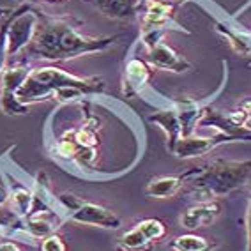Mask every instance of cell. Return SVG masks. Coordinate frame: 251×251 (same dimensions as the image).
<instances>
[{
	"label": "cell",
	"instance_id": "obj_12",
	"mask_svg": "<svg viewBox=\"0 0 251 251\" xmlns=\"http://www.w3.org/2000/svg\"><path fill=\"white\" fill-rule=\"evenodd\" d=\"M151 121L157 122V124L166 131V135L170 138V145H168V147H170V151H172V147H174L175 142L180 138V133H182L179 117L175 115V112H172V110H165V112H159L151 117Z\"/></svg>",
	"mask_w": 251,
	"mask_h": 251
},
{
	"label": "cell",
	"instance_id": "obj_4",
	"mask_svg": "<svg viewBox=\"0 0 251 251\" xmlns=\"http://www.w3.org/2000/svg\"><path fill=\"white\" fill-rule=\"evenodd\" d=\"M37 20H39L37 14L28 7H22L16 11L9 25V32H7V55L18 53L20 50L30 45L34 32H36Z\"/></svg>",
	"mask_w": 251,
	"mask_h": 251
},
{
	"label": "cell",
	"instance_id": "obj_6",
	"mask_svg": "<svg viewBox=\"0 0 251 251\" xmlns=\"http://www.w3.org/2000/svg\"><path fill=\"white\" fill-rule=\"evenodd\" d=\"M73 221L87 225H96V226H103V228H119L121 220L117 218L113 212H110L104 207H99L96 203H78L76 209H73L71 214Z\"/></svg>",
	"mask_w": 251,
	"mask_h": 251
},
{
	"label": "cell",
	"instance_id": "obj_19",
	"mask_svg": "<svg viewBox=\"0 0 251 251\" xmlns=\"http://www.w3.org/2000/svg\"><path fill=\"white\" fill-rule=\"evenodd\" d=\"M41 251H66V246H64L62 239L58 237V235H55V233H51V235L43 239Z\"/></svg>",
	"mask_w": 251,
	"mask_h": 251
},
{
	"label": "cell",
	"instance_id": "obj_18",
	"mask_svg": "<svg viewBox=\"0 0 251 251\" xmlns=\"http://www.w3.org/2000/svg\"><path fill=\"white\" fill-rule=\"evenodd\" d=\"M13 203L16 211L22 212V214H27L32 207V195L27 189H16L13 193Z\"/></svg>",
	"mask_w": 251,
	"mask_h": 251
},
{
	"label": "cell",
	"instance_id": "obj_8",
	"mask_svg": "<svg viewBox=\"0 0 251 251\" xmlns=\"http://www.w3.org/2000/svg\"><path fill=\"white\" fill-rule=\"evenodd\" d=\"M220 212H221L220 203H214V202L200 203V205L189 207L188 211L180 216V223H182L184 228L188 230L200 228V226L211 225L220 216Z\"/></svg>",
	"mask_w": 251,
	"mask_h": 251
},
{
	"label": "cell",
	"instance_id": "obj_15",
	"mask_svg": "<svg viewBox=\"0 0 251 251\" xmlns=\"http://www.w3.org/2000/svg\"><path fill=\"white\" fill-rule=\"evenodd\" d=\"M149 239L145 237V233L142 232L138 225H136L135 228L129 230L127 233H124L119 242V251H140V250H145L149 244Z\"/></svg>",
	"mask_w": 251,
	"mask_h": 251
},
{
	"label": "cell",
	"instance_id": "obj_14",
	"mask_svg": "<svg viewBox=\"0 0 251 251\" xmlns=\"http://www.w3.org/2000/svg\"><path fill=\"white\" fill-rule=\"evenodd\" d=\"M172 248L175 251H211L212 246L207 239L188 233V235H179V237L175 239L172 242Z\"/></svg>",
	"mask_w": 251,
	"mask_h": 251
},
{
	"label": "cell",
	"instance_id": "obj_2",
	"mask_svg": "<svg viewBox=\"0 0 251 251\" xmlns=\"http://www.w3.org/2000/svg\"><path fill=\"white\" fill-rule=\"evenodd\" d=\"M66 89H76L80 92H99L103 90L101 78H78L57 68L32 69L25 78L20 89L16 90L18 103L25 104L36 103L46 99L50 94L57 96Z\"/></svg>",
	"mask_w": 251,
	"mask_h": 251
},
{
	"label": "cell",
	"instance_id": "obj_13",
	"mask_svg": "<svg viewBox=\"0 0 251 251\" xmlns=\"http://www.w3.org/2000/svg\"><path fill=\"white\" fill-rule=\"evenodd\" d=\"M180 177H159V179L149 182L145 193L152 198H168L180 188Z\"/></svg>",
	"mask_w": 251,
	"mask_h": 251
},
{
	"label": "cell",
	"instance_id": "obj_10",
	"mask_svg": "<svg viewBox=\"0 0 251 251\" xmlns=\"http://www.w3.org/2000/svg\"><path fill=\"white\" fill-rule=\"evenodd\" d=\"M149 76H151V71L145 66V62H142L140 58H131L129 62H127V66H126L124 92H127V94L138 92L149 81Z\"/></svg>",
	"mask_w": 251,
	"mask_h": 251
},
{
	"label": "cell",
	"instance_id": "obj_5",
	"mask_svg": "<svg viewBox=\"0 0 251 251\" xmlns=\"http://www.w3.org/2000/svg\"><path fill=\"white\" fill-rule=\"evenodd\" d=\"M30 69L27 68H9L2 73V110L9 115H16V113H25L28 106L18 103L16 99V90L20 89L25 78L28 76Z\"/></svg>",
	"mask_w": 251,
	"mask_h": 251
},
{
	"label": "cell",
	"instance_id": "obj_16",
	"mask_svg": "<svg viewBox=\"0 0 251 251\" xmlns=\"http://www.w3.org/2000/svg\"><path fill=\"white\" fill-rule=\"evenodd\" d=\"M14 14H16V11L0 14V75L4 73V62L5 55H7V32H9V25L13 22Z\"/></svg>",
	"mask_w": 251,
	"mask_h": 251
},
{
	"label": "cell",
	"instance_id": "obj_20",
	"mask_svg": "<svg viewBox=\"0 0 251 251\" xmlns=\"http://www.w3.org/2000/svg\"><path fill=\"white\" fill-rule=\"evenodd\" d=\"M0 251H22L14 242H0Z\"/></svg>",
	"mask_w": 251,
	"mask_h": 251
},
{
	"label": "cell",
	"instance_id": "obj_11",
	"mask_svg": "<svg viewBox=\"0 0 251 251\" xmlns=\"http://www.w3.org/2000/svg\"><path fill=\"white\" fill-rule=\"evenodd\" d=\"M94 2L110 18H126L140 7V0H94Z\"/></svg>",
	"mask_w": 251,
	"mask_h": 251
},
{
	"label": "cell",
	"instance_id": "obj_17",
	"mask_svg": "<svg viewBox=\"0 0 251 251\" xmlns=\"http://www.w3.org/2000/svg\"><path fill=\"white\" fill-rule=\"evenodd\" d=\"M138 226L142 228V232L145 233V237H147L151 242L161 239L166 233L165 225H163L159 220H144V221H140Z\"/></svg>",
	"mask_w": 251,
	"mask_h": 251
},
{
	"label": "cell",
	"instance_id": "obj_1",
	"mask_svg": "<svg viewBox=\"0 0 251 251\" xmlns=\"http://www.w3.org/2000/svg\"><path fill=\"white\" fill-rule=\"evenodd\" d=\"M121 36L113 37H87L81 36L66 20H37L36 32L30 45L27 46V53L36 55L50 60H66V58L80 57L83 53L101 51L113 45Z\"/></svg>",
	"mask_w": 251,
	"mask_h": 251
},
{
	"label": "cell",
	"instance_id": "obj_9",
	"mask_svg": "<svg viewBox=\"0 0 251 251\" xmlns=\"http://www.w3.org/2000/svg\"><path fill=\"white\" fill-rule=\"evenodd\" d=\"M218 144V140L214 138H200V136H182L175 142L172 147V152L179 157H195V156H203L211 151L214 145Z\"/></svg>",
	"mask_w": 251,
	"mask_h": 251
},
{
	"label": "cell",
	"instance_id": "obj_7",
	"mask_svg": "<svg viewBox=\"0 0 251 251\" xmlns=\"http://www.w3.org/2000/svg\"><path fill=\"white\" fill-rule=\"evenodd\" d=\"M147 60L152 64L154 68L166 69V71L182 73V71H188L189 69V64L175 53L170 46L163 45V43H156L154 46L149 48Z\"/></svg>",
	"mask_w": 251,
	"mask_h": 251
},
{
	"label": "cell",
	"instance_id": "obj_3",
	"mask_svg": "<svg viewBox=\"0 0 251 251\" xmlns=\"http://www.w3.org/2000/svg\"><path fill=\"white\" fill-rule=\"evenodd\" d=\"M251 163H216L203 175V193H223L237 188L250 172Z\"/></svg>",
	"mask_w": 251,
	"mask_h": 251
},
{
	"label": "cell",
	"instance_id": "obj_21",
	"mask_svg": "<svg viewBox=\"0 0 251 251\" xmlns=\"http://www.w3.org/2000/svg\"><path fill=\"white\" fill-rule=\"evenodd\" d=\"M5 202H7V193L4 188H0V205H4Z\"/></svg>",
	"mask_w": 251,
	"mask_h": 251
}]
</instances>
